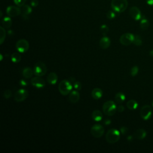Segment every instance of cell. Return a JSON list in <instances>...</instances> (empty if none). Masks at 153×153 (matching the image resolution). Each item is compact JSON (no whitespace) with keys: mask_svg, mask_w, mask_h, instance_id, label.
Wrapping results in <instances>:
<instances>
[{"mask_svg":"<svg viewBox=\"0 0 153 153\" xmlns=\"http://www.w3.org/2000/svg\"><path fill=\"white\" fill-rule=\"evenodd\" d=\"M111 5L113 10L117 13L125 11L128 6L127 0H112Z\"/></svg>","mask_w":153,"mask_h":153,"instance_id":"cell-1","label":"cell"},{"mask_svg":"<svg viewBox=\"0 0 153 153\" xmlns=\"http://www.w3.org/2000/svg\"><path fill=\"white\" fill-rule=\"evenodd\" d=\"M120 138V131L116 129L109 130L105 136V139L108 143L113 144L117 142Z\"/></svg>","mask_w":153,"mask_h":153,"instance_id":"cell-2","label":"cell"},{"mask_svg":"<svg viewBox=\"0 0 153 153\" xmlns=\"http://www.w3.org/2000/svg\"><path fill=\"white\" fill-rule=\"evenodd\" d=\"M59 91L61 94L63 96H67L69 94L72 90V83L69 80H63L60 82L58 86Z\"/></svg>","mask_w":153,"mask_h":153,"instance_id":"cell-3","label":"cell"},{"mask_svg":"<svg viewBox=\"0 0 153 153\" xmlns=\"http://www.w3.org/2000/svg\"><path fill=\"white\" fill-rule=\"evenodd\" d=\"M102 109L105 115L112 116L115 114L117 110V107L113 100H108L104 104Z\"/></svg>","mask_w":153,"mask_h":153,"instance_id":"cell-4","label":"cell"},{"mask_svg":"<svg viewBox=\"0 0 153 153\" xmlns=\"http://www.w3.org/2000/svg\"><path fill=\"white\" fill-rule=\"evenodd\" d=\"M33 70L35 75L42 77L47 73V68L44 63L40 61L35 65Z\"/></svg>","mask_w":153,"mask_h":153,"instance_id":"cell-5","label":"cell"},{"mask_svg":"<svg viewBox=\"0 0 153 153\" xmlns=\"http://www.w3.org/2000/svg\"><path fill=\"white\" fill-rule=\"evenodd\" d=\"M105 130L104 127L99 125V124H96L94 126H93L90 129V132L92 135L96 137L99 138L102 136L104 134Z\"/></svg>","mask_w":153,"mask_h":153,"instance_id":"cell-6","label":"cell"},{"mask_svg":"<svg viewBox=\"0 0 153 153\" xmlns=\"http://www.w3.org/2000/svg\"><path fill=\"white\" fill-rule=\"evenodd\" d=\"M29 96L28 92L24 89H19L14 94V99L17 102H21L25 100Z\"/></svg>","mask_w":153,"mask_h":153,"instance_id":"cell-7","label":"cell"},{"mask_svg":"<svg viewBox=\"0 0 153 153\" xmlns=\"http://www.w3.org/2000/svg\"><path fill=\"white\" fill-rule=\"evenodd\" d=\"M16 47L18 52L24 53L26 52L30 48V44L28 41L25 39H21L17 41Z\"/></svg>","mask_w":153,"mask_h":153,"instance_id":"cell-8","label":"cell"},{"mask_svg":"<svg viewBox=\"0 0 153 153\" xmlns=\"http://www.w3.org/2000/svg\"><path fill=\"white\" fill-rule=\"evenodd\" d=\"M135 36L131 33H125L123 34L120 38V42L123 46H129L133 43Z\"/></svg>","mask_w":153,"mask_h":153,"instance_id":"cell-9","label":"cell"},{"mask_svg":"<svg viewBox=\"0 0 153 153\" xmlns=\"http://www.w3.org/2000/svg\"><path fill=\"white\" fill-rule=\"evenodd\" d=\"M140 115L141 118L144 120H149L152 115V109L151 107L148 105H145L143 106L140 111Z\"/></svg>","mask_w":153,"mask_h":153,"instance_id":"cell-10","label":"cell"},{"mask_svg":"<svg viewBox=\"0 0 153 153\" xmlns=\"http://www.w3.org/2000/svg\"><path fill=\"white\" fill-rule=\"evenodd\" d=\"M31 83L32 86L37 89H42L46 86L45 80L39 76L32 78L31 80Z\"/></svg>","mask_w":153,"mask_h":153,"instance_id":"cell-11","label":"cell"},{"mask_svg":"<svg viewBox=\"0 0 153 153\" xmlns=\"http://www.w3.org/2000/svg\"><path fill=\"white\" fill-rule=\"evenodd\" d=\"M6 12H7V15H8L9 17H11V18L16 17L22 13L21 9L19 8V7H16V6H13V5L9 6L8 7H7V10H6Z\"/></svg>","mask_w":153,"mask_h":153,"instance_id":"cell-12","label":"cell"},{"mask_svg":"<svg viewBox=\"0 0 153 153\" xmlns=\"http://www.w3.org/2000/svg\"><path fill=\"white\" fill-rule=\"evenodd\" d=\"M129 14L130 16L135 20H139L142 19L141 12L137 7H131L130 9Z\"/></svg>","mask_w":153,"mask_h":153,"instance_id":"cell-13","label":"cell"},{"mask_svg":"<svg viewBox=\"0 0 153 153\" xmlns=\"http://www.w3.org/2000/svg\"><path fill=\"white\" fill-rule=\"evenodd\" d=\"M80 99V94L79 92L77 90L71 91V92L69 94L68 99L71 103L75 104L79 101Z\"/></svg>","mask_w":153,"mask_h":153,"instance_id":"cell-14","label":"cell"},{"mask_svg":"<svg viewBox=\"0 0 153 153\" xmlns=\"http://www.w3.org/2000/svg\"><path fill=\"white\" fill-rule=\"evenodd\" d=\"M111 45V40L108 37L104 36L99 41V46L102 49H107Z\"/></svg>","mask_w":153,"mask_h":153,"instance_id":"cell-15","label":"cell"},{"mask_svg":"<svg viewBox=\"0 0 153 153\" xmlns=\"http://www.w3.org/2000/svg\"><path fill=\"white\" fill-rule=\"evenodd\" d=\"M146 136H147V132L143 129H139L136 130L133 134V137L135 138V139L139 140H144V138L146 137Z\"/></svg>","mask_w":153,"mask_h":153,"instance_id":"cell-16","label":"cell"},{"mask_svg":"<svg viewBox=\"0 0 153 153\" xmlns=\"http://www.w3.org/2000/svg\"><path fill=\"white\" fill-rule=\"evenodd\" d=\"M58 80L57 75L55 72H50L47 77V82L51 85H55L56 84Z\"/></svg>","mask_w":153,"mask_h":153,"instance_id":"cell-17","label":"cell"},{"mask_svg":"<svg viewBox=\"0 0 153 153\" xmlns=\"http://www.w3.org/2000/svg\"><path fill=\"white\" fill-rule=\"evenodd\" d=\"M92 97L96 100H98L100 99L103 96V92L102 89L99 88H95L93 89L91 93Z\"/></svg>","mask_w":153,"mask_h":153,"instance_id":"cell-18","label":"cell"},{"mask_svg":"<svg viewBox=\"0 0 153 153\" xmlns=\"http://www.w3.org/2000/svg\"><path fill=\"white\" fill-rule=\"evenodd\" d=\"M92 119L97 122L100 121L103 119V115L102 112L99 110H94L93 111L92 114Z\"/></svg>","mask_w":153,"mask_h":153,"instance_id":"cell-19","label":"cell"},{"mask_svg":"<svg viewBox=\"0 0 153 153\" xmlns=\"http://www.w3.org/2000/svg\"><path fill=\"white\" fill-rule=\"evenodd\" d=\"M34 74V70L30 67H26L22 71V75L26 79L31 78Z\"/></svg>","mask_w":153,"mask_h":153,"instance_id":"cell-20","label":"cell"},{"mask_svg":"<svg viewBox=\"0 0 153 153\" xmlns=\"http://www.w3.org/2000/svg\"><path fill=\"white\" fill-rule=\"evenodd\" d=\"M22 16L24 17H27L28 15L30 14L32 12V8L29 6L28 5H24V6L22 7Z\"/></svg>","mask_w":153,"mask_h":153,"instance_id":"cell-21","label":"cell"},{"mask_svg":"<svg viewBox=\"0 0 153 153\" xmlns=\"http://www.w3.org/2000/svg\"><path fill=\"white\" fill-rule=\"evenodd\" d=\"M125 99H126V96H125V94L124 93L121 92H119L115 94V100L117 103L121 104L125 100Z\"/></svg>","mask_w":153,"mask_h":153,"instance_id":"cell-22","label":"cell"},{"mask_svg":"<svg viewBox=\"0 0 153 153\" xmlns=\"http://www.w3.org/2000/svg\"><path fill=\"white\" fill-rule=\"evenodd\" d=\"M2 25L4 28H10L12 25V20L10 17H5L2 20Z\"/></svg>","mask_w":153,"mask_h":153,"instance_id":"cell-23","label":"cell"},{"mask_svg":"<svg viewBox=\"0 0 153 153\" xmlns=\"http://www.w3.org/2000/svg\"><path fill=\"white\" fill-rule=\"evenodd\" d=\"M138 104L134 99L129 100L127 102V107L130 110H135L137 108Z\"/></svg>","mask_w":153,"mask_h":153,"instance_id":"cell-24","label":"cell"},{"mask_svg":"<svg viewBox=\"0 0 153 153\" xmlns=\"http://www.w3.org/2000/svg\"><path fill=\"white\" fill-rule=\"evenodd\" d=\"M21 59H22L21 55L19 53L14 52L11 55V60L14 63H17L20 62L21 61Z\"/></svg>","mask_w":153,"mask_h":153,"instance_id":"cell-25","label":"cell"},{"mask_svg":"<svg viewBox=\"0 0 153 153\" xmlns=\"http://www.w3.org/2000/svg\"><path fill=\"white\" fill-rule=\"evenodd\" d=\"M150 26L149 21L146 18H142L140 22V27L143 30H146Z\"/></svg>","mask_w":153,"mask_h":153,"instance_id":"cell-26","label":"cell"},{"mask_svg":"<svg viewBox=\"0 0 153 153\" xmlns=\"http://www.w3.org/2000/svg\"><path fill=\"white\" fill-rule=\"evenodd\" d=\"M6 36V31L3 26L0 27V44H3Z\"/></svg>","mask_w":153,"mask_h":153,"instance_id":"cell-27","label":"cell"},{"mask_svg":"<svg viewBox=\"0 0 153 153\" xmlns=\"http://www.w3.org/2000/svg\"><path fill=\"white\" fill-rule=\"evenodd\" d=\"M133 43L136 46H140L142 45V41L141 39V37L140 35H136L135 36V38L133 41Z\"/></svg>","mask_w":153,"mask_h":153,"instance_id":"cell-28","label":"cell"},{"mask_svg":"<svg viewBox=\"0 0 153 153\" xmlns=\"http://www.w3.org/2000/svg\"><path fill=\"white\" fill-rule=\"evenodd\" d=\"M100 31L104 36H106V35L109 32V28L106 25H102L100 28Z\"/></svg>","mask_w":153,"mask_h":153,"instance_id":"cell-29","label":"cell"},{"mask_svg":"<svg viewBox=\"0 0 153 153\" xmlns=\"http://www.w3.org/2000/svg\"><path fill=\"white\" fill-rule=\"evenodd\" d=\"M138 72H139V68L137 66H134L130 70V74L132 77H135L137 74Z\"/></svg>","mask_w":153,"mask_h":153,"instance_id":"cell-30","label":"cell"},{"mask_svg":"<svg viewBox=\"0 0 153 153\" xmlns=\"http://www.w3.org/2000/svg\"><path fill=\"white\" fill-rule=\"evenodd\" d=\"M14 3L18 7H22L25 5L26 0H13Z\"/></svg>","mask_w":153,"mask_h":153,"instance_id":"cell-31","label":"cell"},{"mask_svg":"<svg viewBox=\"0 0 153 153\" xmlns=\"http://www.w3.org/2000/svg\"><path fill=\"white\" fill-rule=\"evenodd\" d=\"M115 13L113 11H108L106 13V17L109 19H113L115 18Z\"/></svg>","mask_w":153,"mask_h":153,"instance_id":"cell-32","label":"cell"},{"mask_svg":"<svg viewBox=\"0 0 153 153\" xmlns=\"http://www.w3.org/2000/svg\"><path fill=\"white\" fill-rule=\"evenodd\" d=\"M74 89H76L77 90L79 91L82 89V83H80V82L78 81H77V82H75L74 83Z\"/></svg>","mask_w":153,"mask_h":153,"instance_id":"cell-33","label":"cell"},{"mask_svg":"<svg viewBox=\"0 0 153 153\" xmlns=\"http://www.w3.org/2000/svg\"><path fill=\"white\" fill-rule=\"evenodd\" d=\"M12 96V92L10 90H6L4 92V97L5 99H9Z\"/></svg>","mask_w":153,"mask_h":153,"instance_id":"cell-34","label":"cell"},{"mask_svg":"<svg viewBox=\"0 0 153 153\" xmlns=\"http://www.w3.org/2000/svg\"><path fill=\"white\" fill-rule=\"evenodd\" d=\"M129 132V129L127 127H125V126H123V127H121L120 128V132L121 134H123V135H126Z\"/></svg>","mask_w":153,"mask_h":153,"instance_id":"cell-35","label":"cell"},{"mask_svg":"<svg viewBox=\"0 0 153 153\" xmlns=\"http://www.w3.org/2000/svg\"><path fill=\"white\" fill-rule=\"evenodd\" d=\"M19 84L22 86V87H26L28 84V83L27 82V81H26L25 80H21L19 82Z\"/></svg>","mask_w":153,"mask_h":153,"instance_id":"cell-36","label":"cell"},{"mask_svg":"<svg viewBox=\"0 0 153 153\" xmlns=\"http://www.w3.org/2000/svg\"><path fill=\"white\" fill-rule=\"evenodd\" d=\"M125 107H124V106L122 105H119V106L117 107V111H118L119 112H120V113H122V112H123L124 111H125Z\"/></svg>","mask_w":153,"mask_h":153,"instance_id":"cell-37","label":"cell"},{"mask_svg":"<svg viewBox=\"0 0 153 153\" xmlns=\"http://www.w3.org/2000/svg\"><path fill=\"white\" fill-rule=\"evenodd\" d=\"M31 4L32 7H37L38 5V1H37V0H33V1H31Z\"/></svg>","mask_w":153,"mask_h":153,"instance_id":"cell-38","label":"cell"},{"mask_svg":"<svg viewBox=\"0 0 153 153\" xmlns=\"http://www.w3.org/2000/svg\"><path fill=\"white\" fill-rule=\"evenodd\" d=\"M104 124L105 125H106V126H108L110 125V124L111 123V121L110 120V119H106L105 121H104Z\"/></svg>","mask_w":153,"mask_h":153,"instance_id":"cell-39","label":"cell"},{"mask_svg":"<svg viewBox=\"0 0 153 153\" xmlns=\"http://www.w3.org/2000/svg\"><path fill=\"white\" fill-rule=\"evenodd\" d=\"M147 3L151 6H153V0H146Z\"/></svg>","mask_w":153,"mask_h":153,"instance_id":"cell-40","label":"cell"},{"mask_svg":"<svg viewBox=\"0 0 153 153\" xmlns=\"http://www.w3.org/2000/svg\"><path fill=\"white\" fill-rule=\"evenodd\" d=\"M69 81H70L71 83H73V82H75V78L71 77V78H70L69 79Z\"/></svg>","mask_w":153,"mask_h":153,"instance_id":"cell-41","label":"cell"},{"mask_svg":"<svg viewBox=\"0 0 153 153\" xmlns=\"http://www.w3.org/2000/svg\"><path fill=\"white\" fill-rule=\"evenodd\" d=\"M133 139V136H129L127 137V140L128 141H131V140H132Z\"/></svg>","mask_w":153,"mask_h":153,"instance_id":"cell-42","label":"cell"},{"mask_svg":"<svg viewBox=\"0 0 153 153\" xmlns=\"http://www.w3.org/2000/svg\"><path fill=\"white\" fill-rule=\"evenodd\" d=\"M150 55L151 56L153 57V50H151V51H150Z\"/></svg>","mask_w":153,"mask_h":153,"instance_id":"cell-43","label":"cell"},{"mask_svg":"<svg viewBox=\"0 0 153 153\" xmlns=\"http://www.w3.org/2000/svg\"><path fill=\"white\" fill-rule=\"evenodd\" d=\"M0 57H1V59H0V60H1L2 61H3V55L2 54L0 55Z\"/></svg>","mask_w":153,"mask_h":153,"instance_id":"cell-44","label":"cell"},{"mask_svg":"<svg viewBox=\"0 0 153 153\" xmlns=\"http://www.w3.org/2000/svg\"><path fill=\"white\" fill-rule=\"evenodd\" d=\"M0 13H1V16H0V17H2V16H3V13H2V11H1V12H0Z\"/></svg>","mask_w":153,"mask_h":153,"instance_id":"cell-45","label":"cell"},{"mask_svg":"<svg viewBox=\"0 0 153 153\" xmlns=\"http://www.w3.org/2000/svg\"><path fill=\"white\" fill-rule=\"evenodd\" d=\"M152 106H153V101L152 102Z\"/></svg>","mask_w":153,"mask_h":153,"instance_id":"cell-46","label":"cell"}]
</instances>
